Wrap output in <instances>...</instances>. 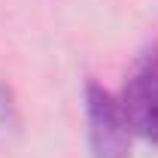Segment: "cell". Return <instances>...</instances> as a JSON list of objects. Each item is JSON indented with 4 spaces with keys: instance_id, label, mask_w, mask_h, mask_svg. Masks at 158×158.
<instances>
[{
    "instance_id": "cell-1",
    "label": "cell",
    "mask_w": 158,
    "mask_h": 158,
    "mask_svg": "<svg viewBox=\"0 0 158 158\" xmlns=\"http://www.w3.org/2000/svg\"><path fill=\"white\" fill-rule=\"evenodd\" d=\"M118 103L131 134L158 146V43H149L140 52L134 70L122 85Z\"/></svg>"
},
{
    "instance_id": "cell-2",
    "label": "cell",
    "mask_w": 158,
    "mask_h": 158,
    "mask_svg": "<svg viewBox=\"0 0 158 158\" xmlns=\"http://www.w3.org/2000/svg\"><path fill=\"white\" fill-rule=\"evenodd\" d=\"M85 122H88L91 158H128L131 128L125 122L122 103L98 82L85 85Z\"/></svg>"
},
{
    "instance_id": "cell-3",
    "label": "cell",
    "mask_w": 158,
    "mask_h": 158,
    "mask_svg": "<svg viewBox=\"0 0 158 158\" xmlns=\"http://www.w3.org/2000/svg\"><path fill=\"white\" fill-rule=\"evenodd\" d=\"M19 122V113H15V98L12 91L0 82V125H15Z\"/></svg>"
}]
</instances>
